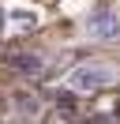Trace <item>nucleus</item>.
<instances>
[{
	"label": "nucleus",
	"instance_id": "obj_2",
	"mask_svg": "<svg viewBox=\"0 0 120 124\" xmlns=\"http://www.w3.org/2000/svg\"><path fill=\"white\" fill-rule=\"evenodd\" d=\"M86 30H90V38H101V41H112V38H120V15L112 8H94L86 15Z\"/></svg>",
	"mask_w": 120,
	"mask_h": 124
},
{
	"label": "nucleus",
	"instance_id": "obj_3",
	"mask_svg": "<svg viewBox=\"0 0 120 124\" xmlns=\"http://www.w3.org/2000/svg\"><path fill=\"white\" fill-rule=\"evenodd\" d=\"M8 64H11V68H19L22 75H38V71L45 68V60H41L38 53H11V56H8Z\"/></svg>",
	"mask_w": 120,
	"mask_h": 124
},
{
	"label": "nucleus",
	"instance_id": "obj_4",
	"mask_svg": "<svg viewBox=\"0 0 120 124\" xmlns=\"http://www.w3.org/2000/svg\"><path fill=\"white\" fill-rule=\"evenodd\" d=\"M15 109H19V116H38L41 101H38L34 94H15Z\"/></svg>",
	"mask_w": 120,
	"mask_h": 124
},
{
	"label": "nucleus",
	"instance_id": "obj_1",
	"mask_svg": "<svg viewBox=\"0 0 120 124\" xmlns=\"http://www.w3.org/2000/svg\"><path fill=\"white\" fill-rule=\"evenodd\" d=\"M112 83V68L109 64H79V68L68 75V86L75 94H98Z\"/></svg>",
	"mask_w": 120,
	"mask_h": 124
},
{
	"label": "nucleus",
	"instance_id": "obj_5",
	"mask_svg": "<svg viewBox=\"0 0 120 124\" xmlns=\"http://www.w3.org/2000/svg\"><path fill=\"white\" fill-rule=\"evenodd\" d=\"M11 19L22 26V30H34L38 26V11H26V8H11Z\"/></svg>",
	"mask_w": 120,
	"mask_h": 124
}]
</instances>
